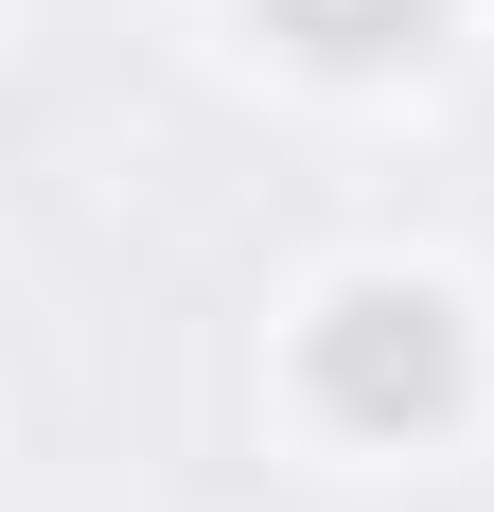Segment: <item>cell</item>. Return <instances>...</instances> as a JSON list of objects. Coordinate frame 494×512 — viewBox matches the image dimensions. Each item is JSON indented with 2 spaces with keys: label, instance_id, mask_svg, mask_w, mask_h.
Returning a JSON list of instances; mask_svg holds the SVG:
<instances>
[{
  "label": "cell",
  "instance_id": "2",
  "mask_svg": "<svg viewBox=\"0 0 494 512\" xmlns=\"http://www.w3.org/2000/svg\"><path fill=\"white\" fill-rule=\"evenodd\" d=\"M265 18H283L300 53H336V71H353V53H406L424 18H442V0H265Z\"/></svg>",
  "mask_w": 494,
  "mask_h": 512
},
{
  "label": "cell",
  "instance_id": "1",
  "mask_svg": "<svg viewBox=\"0 0 494 512\" xmlns=\"http://www.w3.org/2000/svg\"><path fill=\"white\" fill-rule=\"evenodd\" d=\"M318 389H336L353 424H424V407L459 389V318H442V301H406V283H371V301L318 318Z\"/></svg>",
  "mask_w": 494,
  "mask_h": 512
}]
</instances>
